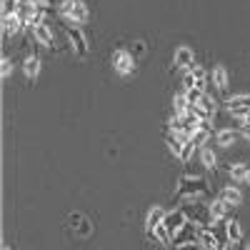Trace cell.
<instances>
[{
    "instance_id": "6da1fadb",
    "label": "cell",
    "mask_w": 250,
    "mask_h": 250,
    "mask_svg": "<svg viewBox=\"0 0 250 250\" xmlns=\"http://www.w3.org/2000/svg\"><path fill=\"white\" fill-rule=\"evenodd\" d=\"M175 198L178 200H190V198H203V200H213L210 198V185L203 175H183L178 188H175Z\"/></svg>"
},
{
    "instance_id": "7a4b0ae2",
    "label": "cell",
    "mask_w": 250,
    "mask_h": 250,
    "mask_svg": "<svg viewBox=\"0 0 250 250\" xmlns=\"http://www.w3.org/2000/svg\"><path fill=\"white\" fill-rule=\"evenodd\" d=\"M58 15L62 20H68L70 25H85L90 20V10L85 5V0H62L58 5Z\"/></svg>"
},
{
    "instance_id": "3957f363",
    "label": "cell",
    "mask_w": 250,
    "mask_h": 250,
    "mask_svg": "<svg viewBox=\"0 0 250 250\" xmlns=\"http://www.w3.org/2000/svg\"><path fill=\"white\" fill-rule=\"evenodd\" d=\"M113 68H115V73L118 75H133L135 73V55L130 53V50H115L113 53Z\"/></svg>"
},
{
    "instance_id": "277c9868",
    "label": "cell",
    "mask_w": 250,
    "mask_h": 250,
    "mask_svg": "<svg viewBox=\"0 0 250 250\" xmlns=\"http://www.w3.org/2000/svg\"><path fill=\"white\" fill-rule=\"evenodd\" d=\"M215 223H210V225H200L198 228V243L205 248V250H218L225 240L223 238H218V230L213 228Z\"/></svg>"
},
{
    "instance_id": "5b68a950",
    "label": "cell",
    "mask_w": 250,
    "mask_h": 250,
    "mask_svg": "<svg viewBox=\"0 0 250 250\" xmlns=\"http://www.w3.org/2000/svg\"><path fill=\"white\" fill-rule=\"evenodd\" d=\"M65 35H68V40H70L73 53H75L78 58H85V55H88V38L83 35V30H80L78 25H68V28H65Z\"/></svg>"
},
{
    "instance_id": "8992f818",
    "label": "cell",
    "mask_w": 250,
    "mask_h": 250,
    "mask_svg": "<svg viewBox=\"0 0 250 250\" xmlns=\"http://www.w3.org/2000/svg\"><path fill=\"white\" fill-rule=\"evenodd\" d=\"M190 110L198 115V120H213L215 113H218V103H215L213 95H208V93H205L198 105H190Z\"/></svg>"
},
{
    "instance_id": "52a82bcc",
    "label": "cell",
    "mask_w": 250,
    "mask_h": 250,
    "mask_svg": "<svg viewBox=\"0 0 250 250\" xmlns=\"http://www.w3.org/2000/svg\"><path fill=\"white\" fill-rule=\"evenodd\" d=\"M30 35H33V40L38 45H43V48H53L55 45V33H53V25L48 23H40V25H35L33 30H30Z\"/></svg>"
},
{
    "instance_id": "ba28073f",
    "label": "cell",
    "mask_w": 250,
    "mask_h": 250,
    "mask_svg": "<svg viewBox=\"0 0 250 250\" xmlns=\"http://www.w3.org/2000/svg\"><path fill=\"white\" fill-rule=\"evenodd\" d=\"M185 223H188V215H185L183 208H173V210H168L165 213V220H163V225L168 228L170 235H175L180 228H185Z\"/></svg>"
},
{
    "instance_id": "9c48e42d",
    "label": "cell",
    "mask_w": 250,
    "mask_h": 250,
    "mask_svg": "<svg viewBox=\"0 0 250 250\" xmlns=\"http://www.w3.org/2000/svg\"><path fill=\"white\" fill-rule=\"evenodd\" d=\"M173 65L178 68V70H193V65H195V53H193V48H188V45H180L178 50H175V55H173Z\"/></svg>"
},
{
    "instance_id": "30bf717a",
    "label": "cell",
    "mask_w": 250,
    "mask_h": 250,
    "mask_svg": "<svg viewBox=\"0 0 250 250\" xmlns=\"http://www.w3.org/2000/svg\"><path fill=\"white\" fill-rule=\"evenodd\" d=\"M208 210H210V220H213V223H220V220L230 218L233 205H228L223 198H213L210 203H208Z\"/></svg>"
},
{
    "instance_id": "8fae6325",
    "label": "cell",
    "mask_w": 250,
    "mask_h": 250,
    "mask_svg": "<svg viewBox=\"0 0 250 250\" xmlns=\"http://www.w3.org/2000/svg\"><path fill=\"white\" fill-rule=\"evenodd\" d=\"M198 223H193V220H188L185 223V228H180V230L173 235V245L178 248V245H185V243H195L198 240Z\"/></svg>"
},
{
    "instance_id": "7c38bea8",
    "label": "cell",
    "mask_w": 250,
    "mask_h": 250,
    "mask_svg": "<svg viewBox=\"0 0 250 250\" xmlns=\"http://www.w3.org/2000/svg\"><path fill=\"white\" fill-rule=\"evenodd\" d=\"M23 30H25V23H23V18H20V13L3 18V35L5 38H15V35H20Z\"/></svg>"
},
{
    "instance_id": "4fadbf2b",
    "label": "cell",
    "mask_w": 250,
    "mask_h": 250,
    "mask_svg": "<svg viewBox=\"0 0 250 250\" xmlns=\"http://www.w3.org/2000/svg\"><path fill=\"white\" fill-rule=\"evenodd\" d=\"M210 83L215 85L218 93H228V85H230V75H228L225 65H213V70H210Z\"/></svg>"
},
{
    "instance_id": "5bb4252c",
    "label": "cell",
    "mask_w": 250,
    "mask_h": 250,
    "mask_svg": "<svg viewBox=\"0 0 250 250\" xmlns=\"http://www.w3.org/2000/svg\"><path fill=\"white\" fill-rule=\"evenodd\" d=\"M218 198H223L228 205H233V208L243 205V193H240V188H238L235 183L223 185V188H220V193H218Z\"/></svg>"
},
{
    "instance_id": "9a60e30c",
    "label": "cell",
    "mask_w": 250,
    "mask_h": 250,
    "mask_svg": "<svg viewBox=\"0 0 250 250\" xmlns=\"http://www.w3.org/2000/svg\"><path fill=\"white\" fill-rule=\"evenodd\" d=\"M238 138H240V130H235V128H220L215 133V145H218V148H233V145L238 143Z\"/></svg>"
},
{
    "instance_id": "2e32d148",
    "label": "cell",
    "mask_w": 250,
    "mask_h": 250,
    "mask_svg": "<svg viewBox=\"0 0 250 250\" xmlns=\"http://www.w3.org/2000/svg\"><path fill=\"white\" fill-rule=\"evenodd\" d=\"M40 68H43V60H40L38 55H28L23 60V73H25L28 80H35L40 75Z\"/></svg>"
},
{
    "instance_id": "e0dca14e",
    "label": "cell",
    "mask_w": 250,
    "mask_h": 250,
    "mask_svg": "<svg viewBox=\"0 0 250 250\" xmlns=\"http://www.w3.org/2000/svg\"><path fill=\"white\" fill-rule=\"evenodd\" d=\"M165 208H160V205H153L150 210H148V215H145V230H153L155 225H160L163 220H165Z\"/></svg>"
},
{
    "instance_id": "ac0fdd59",
    "label": "cell",
    "mask_w": 250,
    "mask_h": 250,
    "mask_svg": "<svg viewBox=\"0 0 250 250\" xmlns=\"http://www.w3.org/2000/svg\"><path fill=\"white\" fill-rule=\"evenodd\" d=\"M225 240H230V243H240L243 240V228L235 218H228L225 220Z\"/></svg>"
},
{
    "instance_id": "d6986e66",
    "label": "cell",
    "mask_w": 250,
    "mask_h": 250,
    "mask_svg": "<svg viewBox=\"0 0 250 250\" xmlns=\"http://www.w3.org/2000/svg\"><path fill=\"white\" fill-rule=\"evenodd\" d=\"M200 165L205 170H218V155H215V150L213 148H200Z\"/></svg>"
},
{
    "instance_id": "ffe728a7",
    "label": "cell",
    "mask_w": 250,
    "mask_h": 250,
    "mask_svg": "<svg viewBox=\"0 0 250 250\" xmlns=\"http://www.w3.org/2000/svg\"><path fill=\"white\" fill-rule=\"evenodd\" d=\"M248 170H250L248 163H230V165H228V175H230L233 183H243L245 175H248Z\"/></svg>"
},
{
    "instance_id": "44dd1931",
    "label": "cell",
    "mask_w": 250,
    "mask_h": 250,
    "mask_svg": "<svg viewBox=\"0 0 250 250\" xmlns=\"http://www.w3.org/2000/svg\"><path fill=\"white\" fill-rule=\"evenodd\" d=\"M185 113H190V103H188L185 93L180 90V93H175V95H173V115L183 118Z\"/></svg>"
},
{
    "instance_id": "7402d4cb",
    "label": "cell",
    "mask_w": 250,
    "mask_h": 250,
    "mask_svg": "<svg viewBox=\"0 0 250 250\" xmlns=\"http://www.w3.org/2000/svg\"><path fill=\"white\" fill-rule=\"evenodd\" d=\"M165 145H168V150L180 160V153H183V145H185V143H183V140H178L173 133H165Z\"/></svg>"
},
{
    "instance_id": "603a6c76",
    "label": "cell",
    "mask_w": 250,
    "mask_h": 250,
    "mask_svg": "<svg viewBox=\"0 0 250 250\" xmlns=\"http://www.w3.org/2000/svg\"><path fill=\"white\" fill-rule=\"evenodd\" d=\"M193 78H195V88H200V90H208V73H205V68L203 65H193Z\"/></svg>"
},
{
    "instance_id": "cb8c5ba5",
    "label": "cell",
    "mask_w": 250,
    "mask_h": 250,
    "mask_svg": "<svg viewBox=\"0 0 250 250\" xmlns=\"http://www.w3.org/2000/svg\"><path fill=\"white\" fill-rule=\"evenodd\" d=\"M70 223H73V228H75V230L80 233V235H90V223L85 220V218H83V215H70Z\"/></svg>"
},
{
    "instance_id": "d4e9b609",
    "label": "cell",
    "mask_w": 250,
    "mask_h": 250,
    "mask_svg": "<svg viewBox=\"0 0 250 250\" xmlns=\"http://www.w3.org/2000/svg\"><path fill=\"white\" fill-rule=\"evenodd\" d=\"M183 93H185L190 105H198V103L203 100V95H205V90H200V88H190V90H183Z\"/></svg>"
},
{
    "instance_id": "484cf974",
    "label": "cell",
    "mask_w": 250,
    "mask_h": 250,
    "mask_svg": "<svg viewBox=\"0 0 250 250\" xmlns=\"http://www.w3.org/2000/svg\"><path fill=\"white\" fill-rule=\"evenodd\" d=\"M193 153H195V143H193V140H188V143L183 145V153H180V163H190Z\"/></svg>"
},
{
    "instance_id": "4316f807",
    "label": "cell",
    "mask_w": 250,
    "mask_h": 250,
    "mask_svg": "<svg viewBox=\"0 0 250 250\" xmlns=\"http://www.w3.org/2000/svg\"><path fill=\"white\" fill-rule=\"evenodd\" d=\"M228 100L235 103V105H243V108H248V110H250V93H238V95L228 98Z\"/></svg>"
},
{
    "instance_id": "83f0119b",
    "label": "cell",
    "mask_w": 250,
    "mask_h": 250,
    "mask_svg": "<svg viewBox=\"0 0 250 250\" xmlns=\"http://www.w3.org/2000/svg\"><path fill=\"white\" fill-rule=\"evenodd\" d=\"M0 73H3V78H10V73H13V60L8 55L3 58V62H0Z\"/></svg>"
},
{
    "instance_id": "f1b7e54d",
    "label": "cell",
    "mask_w": 250,
    "mask_h": 250,
    "mask_svg": "<svg viewBox=\"0 0 250 250\" xmlns=\"http://www.w3.org/2000/svg\"><path fill=\"white\" fill-rule=\"evenodd\" d=\"M190 88H195V78H193L190 70H188L185 78H183V90H190Z\"/></svg>"
},
{
    "instance_id": "f546056e",
    "label": "cell",
    "mask_w": 250,
    "mask_h": 250,
    "mask_svg": "<svg viewBox=\"0 0 250 250\" xmlns=\"http://www.w3.org/2000/svg\"><path fill=\"white\" fill-rule=\"evenodd\" d=\"M175 250H205V248H203V245L195 240V243H185V245H178Z\"/></svg>"
},
{
    "instance_id": "4dcf8cb0",
    "label": "cell",
    "mask_w": 250,
    "mask_h": 250,
    "mask_svg": "<svg viewBox=\"0 0 250 250\" xmlns=\"http://www.w3.org/2000/svg\"><path fill=\"white\" fill-rule=\"evenodd\" d=\"M30 3H35L38 8H45V10H48L50 5H55V0H30Z\"/></svg>"
},
{
    "instance_id": "1f68e13d",
    "label": "cell",
    "mask_w": 250,
    "mask_h": 250,
    "mask_svg": "<svg viewBox=\"0 0 250 250\" xmlns=\"http://www.w3.org/2000/svg\"><path fill=\"white\" fill-rule=\"evenodd\" d=\"M145 53V43H140V40H138V43H135V50H133V55L138 58V55H143Z\"/></svg>"
},
{
    "instance_id": "d6a6232c",
    "label": "cell",
    "mask_w": 250,
    "mask_h": 250,
    "mask_svg": "<svg viewBox=\"0 0 250 250\" xmlns=\"http://www.w3.org/2000/svg\"><path fill=\"white\" fill-rule=\"evenodd\" d=\"M238 130H240V135H243L245 140H250V125H240Z\"/></svg>"
},
{
    "instance_id": "836d02e7",
    "label": "cell",
    "mask_w": 250,
    "mask_h": 250,
    "mask_svg": "<svg viewBox=\"0 0 250 250\" xmlns=\"http://www.w3.org/2000/svg\"><path fill=\"white\" fill-rule=\"evenodd\" d=\"M245 185H250V170H248V175H245V180H243Z\"/></svg>"
},
{
    "instance_id": "e575fe53",
    "label": "cell",
    "mask_w": 250,
    "mask_h": 250,
    "mask_svg": "<svg viewBox=\"0 0 250 250\" xmlns=\"http://www.w3.org/2000/svg\"><path fill=\"white\" fill-rule=\"evenodd\" d=\"M3 250H15V248H10V245H3Z\"/></svg>"
},
{
    "instance_id": "d590c367",
    "label": "cell",
    "mask_w": 250,
    "mask_h": 250,
    "mask_svg": "<svg viewBox=\"0 0 250 250\" xmlns=\"http://www.w3.org/2000/svg\"><path fill=\"white\" fill-rule=\"evenodd\" d=\"M245 250H250V245H248V248H245Z\"/></svg>"
}]
</instances>
